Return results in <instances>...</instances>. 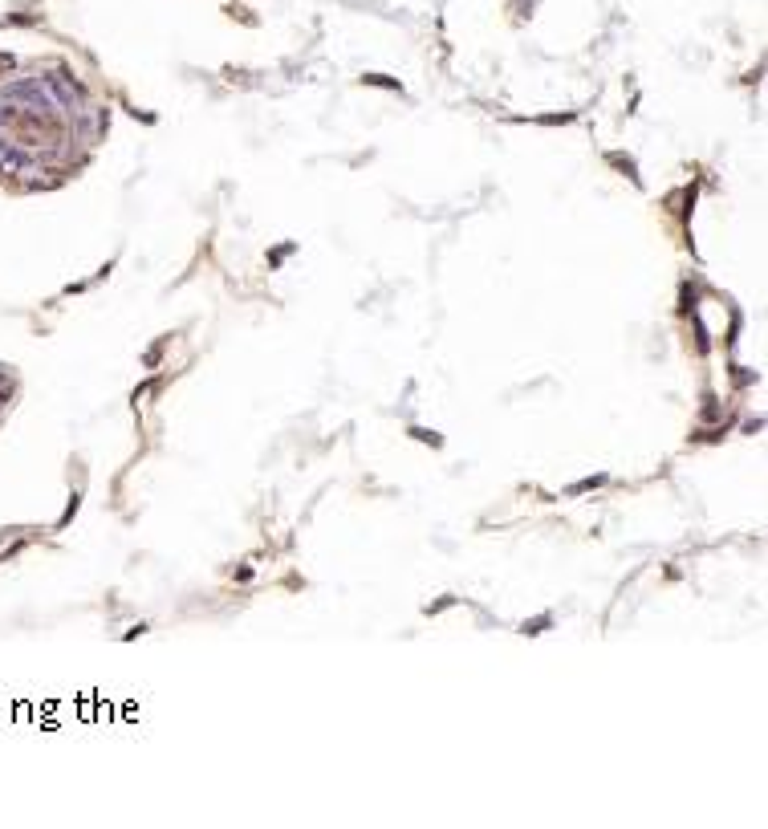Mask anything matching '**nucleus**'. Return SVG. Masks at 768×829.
Segmentation results:
<instances>
[{
    "label": "nucleus",
    "instance_id": "obj_1",
    "mask_svg": "<svg viewBox=\"0 0 768 829\" xmlns=\"http://www.w3.org/2000/svg\"><path fill=\"white\" fill-rule=\"evenodd\" d=\"M110 130V110L70 61H21L0 49V188L70 183Z\"/></svg>",
    "mask_w": 768,
    "mask_h": 829
},
{
    "label": "nucleus",
    "instance_id": "obj_2",
    "mask_svg": "<svg viewBox=\"0 0 768 829\" xmlns=\"http://www.w3.org/2000/svg\"><path fill=\"white\" fill-rule=\"evenodd\" d=\"M17 390H21V382H17V374H13L8 366H0V419L8 415V406L17 403Z\"/></svg>",
    "mask_w": 768,
    "mask_h": 829
}]
</instances>
